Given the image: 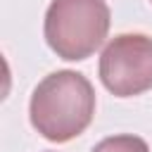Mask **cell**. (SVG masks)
Instances as JSON below:
<instances>
[{"label": "cell", "instance_id": "obj_4", "mask_svg": "<svg viewBox=\"0 0 152 152\" xmlns=\"http://www.w3.org/2000/svg\"><path fill=\"white\" fill-rule=\"evenodd\" d=\"M93 152H150V147L142 138L124 133V135H112V138L100 140L93 147Z\"/></svg>", "mask_w": 152, "mask_h": 152}, {"label": "cell", "instance_id": "obj_1", "mask_svg": "<svg viewBox=\"0 0 152 152\" xmlns=\"http://www.w3.org/2000/svg\"><path fill=\"white\" fill-rule=\"evenodd\" d=\"M95 114L93 83L71 69L45 76L31 95V126L50 142H66L81 135Z\"/></svg>", "mask_w": 152, "mask_h": 152}, {"label": "cell", "instance_id": "obj_2", "mask_svg": "<svg viewBox=\"0 0 152 152\" xmlns=\"http://www.w3.org/2000/svg\"><path fill=\"white\" fill-rule=\"evenodd\" d=\"M109 7L104 0H52L45 12V43L69 62L90 57L107 38Z\"/></svg>", "mask_w": 152, "mask_h": 152}, {"label": "cell", "instance_id": "obj_3", "mask_svg": "<svg viewBox=\"0 0 152 152\" xmlns=\"http://www.w3.org/2000/svg\"><path fill=\"white\" fill-rule=\"evenodd\" d=\"M100 81L116 97H133L152 90V38L121 33L100 55Z\"/></svg>", "mask_w": 152, "mask_h": 152}, {"label": "cell", "instance_id": "obj_5", "mask_svg": "<svg viewBox=\"0 0 152 152\" xmlns=\"http://www.w3.org/2000/svg\"><path fill=\"white\" fill-rule=\"evenodd\" d=\"M150 2H152V0H150Z\"/></svg>", "mask_w": 152, "mask_h": 152}]
</instances>
